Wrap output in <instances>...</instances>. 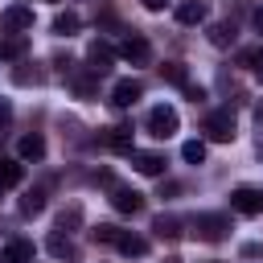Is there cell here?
Returning a JSON list of instances; mask_svg holds the SVG:
<instances>
[{
	"label": "cell",
	"instance_id": "obj_1",
	"mask_svg": "<svg viewBox=\"0 0 263 263\" xmlns=\"http://www.w3.org/2000/svg\"><path fill=\"white\" fill-rule=\"evenodd\" d=\"M148 136H156V140H168V136H177V127H181V115H177V107H168V103H156L152 111H148Z\"/></svg>",
	"mask_w": 263,
	"mask_h": 263
},
{
	"label": "cell",
	"instance_id": "obj_2",
	"mask_svg": "<svg viewBox=\"0 0 263 263\" xmlns=\"http://www.w3.org/2000/svg\"><path fill=\"white\" fill-rule=\"evenodd\" d=\"M189 226H193V230H189L193 238H201V242H222L226 230H230V218H226V214H197Z\"/></svg>",
	"mask_w": 263,
	"mask_h": 263
},
{
	"label": "cell",
	"instance_id": "obj_3",
	"mask_svg": "<svg viewBox=\"0 0 263 263\" xmlns=\"http://www.w3.org/2000/svg\"><path fill=\"white\" fill-rule=\"evenodd\" d=\"M201 132H205V140H214V144H230V140H234V115H230V111H210L205 123H201Z\"/></svg>",
	"mask_w": 263,
	"mask_h": 263
},
{
	"label": "cell",
	"instance_id": "obj_4",
	"mask_svg": "<svg viewBox=\"0 0 263 263\" xmlns=\"http://www.w3.org/2000/svg\"><path fill=\"white\" fill-rule=\"evenodd\" d=\"M119 58H123V62H132V66H148V58H152L148 37H144V33H127V37L119 41Z\"/></svg>",
	"mask_w": 263,
	"mask_h": 263
},
{
	"label": "cell",
	"instance_id": "obj_5",
	"mask_svg": "<svg viewBox=\"0 0 263 263\" xmlns=\"http://www.w3.org/2000/svg\"><path fill=\"white\" fill-rule=\"evenodd\" d=\"M0 29H4V33H12V37H21L25 29H33V8H25V4L4 8V12H0Z\"/></svg>",
	"mask_w": 263,
	"mask_h": 263
},
{
	"label": "cell",
	"instance_id": "obj_6",
	"mask_svg": "<svg viewBox=\"0 0 263 263\" xmlns=\"http://www.w3.org/2000/svg\"><path fill=\"white\" fill-rule=\"evenodd\" d=\"M230 205H234L238 214H247V218H255V214H263V189H251V185H238V189L230 193Z\"/></svg>",
	"mask_w": 263,
	"mask_h": 263
},
{
	"label": "cell",
	"instance_id": "obj_7",
	"mask_svg": "<svg viewBox=\"0 0 263 263\" xmlns=\"http://www.w3.org/2000/svg\"><path fill=\"white\" fill-rule=\"evenodd\" d=\"M86 70L95 74V78H103V74H111V62H115V53H111V45H103V41H90V49H86Z\"/></svg>",
	"mask_w": 263,
	"mask_h": 263
},
{
	"label": "cell",
	"instance_id": "obj_8",
	"mask_svg": "<svg viewBox=\"0 0 263 263\" xmlns=\"http://www.w3.org/2000/svg\"><path fill=\"white\" fill-rule=\"evenodd\" d=\"M111 205H115L119 214H140V210H144V193H136V189H127V185H115V189H111Z\"/></svg>",
	"mask_w": 263,
	"mask_h": 263
},
{
	"label": "cell",
	"instance_id": "obj_9",
	"mask_svg": "<svg viewBox=\"0 0 263 263\" xmlns=\"http://www.w3.org/2000/svg\"><path fill=\"white\" fill-rule=\"evenodd\" d=\"M140 95H144V82H140V78H123V82L111 86V103H115V107H132Z\"/></svg>",
	"mask_w": 263,
	"mask_h": 263
},
{
	"label": "cell",
	"instance_id": "obj_10",
	"mask_svg": "<svg viewBox=\"0 0 263 263\" xmlns=\"http://www.w3.org/2000/svg\"><path fill=\"white\" fill-rule=\"evenodd\" d=\"M205 16H210L205 0H181L177 4V25H201Z\"/></svg>",
	"mask_w": 263,
	"mask_h": 263
},
{
	"label": "cell",
	"instance_id": "obj_11",
	"mask_svg": "<svg viewBox=\"0 0 263 263\" xmlns=\"http://www.w3.org/2000/svg\"><path fill=\"white\" fill-rule=\"evenodd\" d=\"M132 168L144 177H160L164 173V156L160 152H132Z\"/></svg>",
	"mask_w": 263,
	"mask_h": 263
},
{
	"label": "cell",
	"instance_id": "obj_12",
	"mask_svg": "<svg viewBox=\"0 0 263 263\" xmlns=\"http://www.w3.org/2000/svg\"><path fill=\"white\" fill-rule=\"evenodd\" d=\"M0 263H33V242H25V238H12V242L0 251Z\"/></svg>",
	"mask_w": 263,
	"mask_h": 263
},
{
	"label": "cell",
	"instance_id": "obj_13",
	"mask_svg": "<svg viewBox=\"0 0 263 263\" xmlns=\"http://www.w3.org/2000/svg\"><path fill=\"white\" fill-rule=\"evenodd\" d=\"M205 37H210V45L226 49V45H234V25H230V21H214V25L205 29Z\"/></svg>",
	"mask_w": 263,
	"mask_h": 263
},
{
	"label": "cell",
	"instance_id": "obj_14",
	"mask_svg": "<svg viewBox=\"0 0 263 263\" xmlns=\"http://www.w3.org/2000/svg\"><path fill=\"white\" fill-rule=\"evenodd\" d=\"M107 144H111L115 152H136V148H132V127H127V123L107 127Z\"/></svg>",
	"mask_w": 263,
	"mask_h": 263
},
{
	"label": "cell",
	"instance_id": "obj_15",
	"mask_svg": "<svg viewBox=\"0 0 263 263\" xmlns=\"http://www.w3.org/2000/svg\"><path fill=\"white\" fill-rule=\"evenodd\" d=\"M16 152H21V160H41V156H45V140H41L37 132H33V136H21Z\"/></svg>",
	"mask_w": 263,
	"mask_h": 263
},
{
	"label": "cell",
	"instance_id": "obj_16",
	"mask_svg": "<svg viewBox=\"0 0 263 263\" xmlns=\"http://www.w3.org/2000/svg\"><path fill=\"white\" fill-rule=\"evenodd\" d=\"M152 230H156V238H168V242H173V238H181V218H177V214H160V218L152 222Z\"/></svg>",
	"mask_w": 263,
	"mask_h": 263
},
{
	"label": "cell",
	"instance_id": "obj_17",
	"mask_svg": "<svg viewBox=\"0 0 263 263\" xmlns=\"http://www.w3.org/2000/svg\"><path fill=\"white\" fill-rule=\"evenodd\" d=\"M21 177H25L21 160H12V156H0V189H8V185H21Z\"/></svg>",
	"mask_w": 263,
	"mask_h": 263
},
{
	"label": "cell",
	"instance_id": "obj_18",
	"mask_svg": "<svg viewBox=\"0 0 263 263\" xmlns=\"http://www.w3.org/2000/svg\"><path fill=\"white\" fill-rule=\"evenodd\" d=\"M115 247H119L123 255H136V259H140V255H148V238H140V234H132V230H123Z\"/></svg>",
	"mask_w": 263,
	"mask_h": 263
},
{
	"label": "cell",
	"instance_id": "obj_19",
	"mask_svg": "<svg viewBox=\"0 0 263 263\" xmlns=\"http://www.w3.org/2000/svg\"><path fill=\"white\" fill-rule=\"evenodd\" d=\"M45 251H49L53 259H78V247H74L70 238H62V234H49V242H45Z\"/></svg>",
	"mask_w": 263,
	"mask_h": 263
},
{
	"label": "cell",
	"instance_id": "obj_20",
	"mask_svg": "<svg viewBox=\"0 0 263 263\" xmlns=\"http://www.w3.org/2000/svg\"><path fill=\"white\" fill-rule=\"evenodd\" d=\"M181 160L185 164H205V140H185L181 144Z\"/></svg>",
	"mask_w": 263,
	"mask_h": 263
},
{
	"label": "cell",
	"instance_id": "obj_21",
	"mask_svg": "<svg viewBox=\"0 0 263 263\" xmlns=\"http://www.w3.org/2000/svg\"><path fill=\"white\" fill-rule=\"evenodd\" d=\"M41 210H45V193H41V189H29V193L21 197V214H25V218H37Z\"/></svg>",
	"mask_w": 263,
	"mask_h": 263
},
{
	"label": "cell",
	"instance_id": "obj_22",
	"mask_svg": "<svg viewBox=\"0 0 263 263\" xmlns=\"http://www.w3.org/2000/svg\"><path fill=\"white\" fill-rule=\"evenodd\" d=\"M78 25H82V21H78V12H58V16H53V33H58V37L78 33Z\"/></svg>",
	"mask_w": 263,
	"mask_h": 263
},
{
	"label": "cell",
	"instance_id": "obj_23",
	"mask_svg": "<svg viewBox=\"0 0 263 263\" xmlns=\"http://www.w3.org/2000/svg\"><path fill=\"white\" fill-rule=\"evenodd\" d=\"M119 234H123V230H119V226H111V222H99V226L90 230V238H95V242H103V247H115V242H119Z\"/></svg>",
	"mask_w": 263,
	"mask_h": 263
},
{
	"label": "cell",
	"instance_id": "obj_24",
	"mask_svg": "<svg viewBox=\"0 0 263 263\" xmlns=\"http://www.w3.org/2000/svg\"><path fill=\"white\" fill-rule=\"evenodd\" d=\"M160 78H164V82H173V86H185V82H189V74H185V66H181V62H164V66H160Z\"/></svg>",
	"mask_w": 263,
	"mask_h": 263
},
{
	"label": "cell",
	"instance_id": "obj_25",
	"mask_svg": "<svg viewBox=\"0 0 263 263\" xmlns=\"http://www.w3.org/2000/svg\"><path fill=\"white\" fill-rule=\"evenodd\" d=\"M74 95L78 99H95V74L86 70V74H74Z\"/></svg>",
	"mask_w": 263,
	"mask_h": 263
},
{
	"label": "cell",
	"instance_id": "obj_26",
	"mask_svg": "<svg viewBox=\"0 0 263 263\" xmlns=\"http://www.w3.org/2000/svg\"><path fill=\"white\" fill-rule=\"evenodd\" d=\"M78 222H82V210H78V205H70V210H62V214H58V234H62V230L70 234V226H78Z\"/></svg>",
	"mask_w": 263,
	"mask_h": 263
},
{
	"label": "cell",
	"instance_id": "obj_27",
	"mask_svg": "<svg viewBox=\"0 0 263 263\" xmlns=\"http://www.w3.org/2000/svg\"><path fill=\"white\" fill-rule=\"evenodd\" d=\"M25 49H29V41H25V37H12V41L0 45V58H21Z\"/></svg>",
	"mask_w": 263,
	"mask_h": 263
},
{
	"label": "cell",
	"instance_id": "obj_28",
	"mask_svg": "<svg viewBox=\"0 0 263 263\" xmlns=\"http://www.w3.org/2000/svg\"><path fill=\"white\" fill-rule=\"evenodd\" d=\"M238 62H242V66H251V70H255V74L263 78V49H247V53H242Z\"/></svg>",
	"mask_w": 263,
	"mask_h": 263
},
{
	"label": "cell",
	"instance_id": "obj_29",
	"mask_svg": "<svg viewBox=\"0 0 263 263\" xmlns=\"http://www.w3.org/2000/svg\"><path fill=\"white\" fill-rule=\"evenodd\" d=\"M12 78H16V82H21V86H29V82H33V86H37V82H41V74H37V70H25V66H21V70H16V74H12Z\"/></svg>",
	"mask_w": 263,
	"mask_h": 263
},
{
	"label": "cell",
	"instance_id": "obj_30",
	"mask_svg": "<svg viewBox=\"0 0 263 263\" xmlns=\"http://www.w3.org/2000/svg\"><path fill=\"white\" fill-rule=\"evenodd\" d=\"M181 90H185V99H193V103H201V99H205V90H201V86H193V82H185Z\"/></svg>",
	"mask_w": 263,
	"mask_h": 263
},
{
	"label": "cell",
	"instance_id": "obj_31",
	"mask_svg": "<svg viewBox=\"0 0 263 263\" xmlns=\"http://www.w3.org/2000/svg\"><path fill=\"white\" fill-rule=\"evenodd\" d=\"M140 4H144V8H148V12H160V8H164V4H168V0H140Z\"/></svg>",
	"mask_w": 263,
	"mask_h": 263
},
{
	"label": "cell",
	"instance_id": "obj_32",
	"mask_svg": "<svg viewBox=\"0 0 263 263\" xmlns=\"http://www.w3.org/2000/svg\"><path fill=\"white\" fill-rule=\"evenodd\" d=\"M8 115H12V107H8V99H0V123H8Z\"/></svg>",
	"mask_w": 263,
	"mask_h": 263
},
{
	"label": "cell",
	"instance_id": "obj_33",
	"mask_svg": "<svg viewBox=\"0 0 263 263\" xmlns=\"http://www.w3.org/2000/svg\"><path fill=\"white\" fill-rule=\"evenodd\" d=\"M251 21H255V29H259V37H263V8H255V16H251Z\"/></svg>",
	"mask_w": 263,
	"mask_h": 263
}]
</instances>
